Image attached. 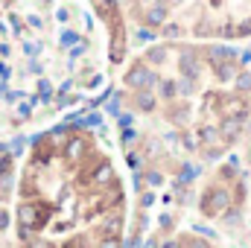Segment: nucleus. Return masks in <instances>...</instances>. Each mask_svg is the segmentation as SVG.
I'll use <instances>...</instances> for the list:
<instances>
[{
	"mask_svg": "<svg viewBox=\"0 0 251 248\" xmlns=\"http://www.w3.org/2000/svg\"><path fill=\"white\" fill-rule=\"evenodd\" d=\"M134 108L137 111H155V94H152V88H140L134 94Z\"/></svg>",
	"mask_w": 251,
	"mask_h": 248,
	"instance_id": "f8f14e48",
	"label": "nucleus"
},
{
	"mask_svg": "<svg viewBox=\"0 0 251 248\" xmlns=\"http://www.w3.org/2000/svg\"><path fill=\"white\" fill-rule=\"evenodd\" d=\"M243 198H246V184H243V175H240L237 190H234V204H240V207H243Z\"/></svg>",
	"mask_w": 251,
	"mask_h": 248,
	"instance_id": "c85d7f7f",
	"label": "nucleus"
},
{
	"mask_svg": "<svg viewBox=\"0 0 251 248\" xmlns=\"http://www.w3.org/2000/svg\"><path fill=\"white\" fill-rule=\"evenodd\" d=\"M178 67H181V76H187V79H199V73H201V64H199V59H196L193 50H184V53H181Z\"/></svg>",
	"mask_w": 251,
	"mask_h": 248,
	"instance_id": "1a4fd4ad",
	"label": "nucleus"
},
{
	"mask_svg": "<svg viewBox=\"0 0 251 248\" xmlns=\"http://www.w3.org/2000/svg\"><path fill=\"white\" fill-rule=\"evenodd\" d=\"M184 146H190V149H193V146H196V137H190V134H184Z\"/></svg>",
	"mask_w": 251,
	"mask_h": 248,
	"instance_id": "8fccbe9b",
	"label": "nucleus"
},
{
	"mask_svg": "<svg viewBox=\"0 0 251 248\" xmlns=\"http://www.w3.org/2000/svg\"><path fill=\"white\" fill-rule=\"evenodd\" d=\"M126 248H143V243H140V237H131V240H128V246Z\"/></svg>",
	"mask_w": 251,
	"mask_h": 248,
	"instance_id": "a19ab883",
	"label": "nucleus"
},
{
	"mask_svg": "<svg viewBox=\"0 0 251 248\" xmlns=\"http://www.w3.org/2000/svg\"><path fill=\"white\" fill-rule=\"evenodd\" d=\"M170 225H173V219H170V216L164 213V216H161V228H170Z\"/></svg>",
	"mask_w": 251,
	"mask_h": 248,
	"instance_id": "de8ad7c7",
	"label": "nucleus"
},
{
	"mask_svg": "<svg viewBox=\"0 0 251 248\" xmlns=\"http://www.w3.org/2000/svg\"><path fill=\"white\" fill-rule=\"evenodd\" d=\"M26 21H29V26H35V29H41V26H44V21H41L38 15H29Z\"/></svg>",
	"mask_w": 251,
	"mask_h": 248,
	"instance_id": "e433bc0d",
	"label": "nucleus"
},
{
	"mask_svg": "<svg viewBox=\"0 0 251 248\" xmlns=\"http://www.w3.org/2000/svg\"><path fill=\"white\" fill-rule=\"evenodd\" d=\"M164 35H167V38H176V35H181V26H176V24H167V26H164Z\"/></svg>",
	"mask_w": 251,
	"mask_h": 248,
	"instance_id": "473e14b6",
	"label": "nucleus"
},
{
	"mask_svg": "<svg viewBox=\"0 0 251 248\" xmlns=\"http://www.w3.org/2000/svg\"><path fill=\"white\" fill-rule=\"evenodd\" d=\"M18 222H21V228L38 231V228H44V222H47V210H41L38 204L26 201V204L18 207Z\"/></svg>",
	"mask_w": 251,
	"mask_h": 248,
	"instance_id": "f03ea898",
	"label": "nucleus"
},
{
	"mask_svg": "<svg viewBox=\"0 0 251 248\" xmlns=\"http://www.w3.org/2000/svg\"><path fill=\"white\" fill-rule=\"evenodd\" d=\"M0 76H9V67H6L3 62H0Z\"/></svg>",
	"mask_w": 251,
	"mask_h": 248,
	"instance_id": "3c124183",
	"label": "nucleus"
},
{
	"mask_svg": "<svg viewBox=\"0 0 251 248\" xmlns=\"http://www.w3.org/2000/svg\"><path fill=\"white\" fill-rule=\"evenodd\" d=\"M56 18H59V21H62V24H64V21L70 18V12H67V9H59V12H56Z\"/></svg>",
	"mask_w": 251,
	"mask_h": 248,
	"instance_id": "37998d69",
	"label": "nucleus"
},
{
	"mask_svg": "<svg viewBox=\"0 0 251 248\" xmlns=\"http://www.w3.org/2000/svg\"><path fill=\"white\" fill-rule=\"evenodd\" d=\"M143 178L149 181V187H161V184H164V175H161L158 170H149V173H146Z\"/></svg>",
	"mask_w": 251,
	"mask_h": 248,
	"instance_id": "bb28decb",
	"label": "nucleus"
},
{
	"mask_svg": "<svg viewBox=\"0 0 251 248\" xmlns=\"http://www.w3.org/2000/svg\"><path fill=\"white\" fill-rule=\"evenodd\" d=\"M190 248H210L207 240H190Z\"/></svg>",
	"mask_w": 251,
	"mask_h": 248,
	"instance_id": "4c0bfd02",
	"label": "nucleus"
},
{
	"mask_svg": "<svg viewBox=\"0 0 251 248\" xmlns=\"http://www.w3.org/2000/svg\"><path fill=\"white\" fill-rule=\"evenodd\" d=\"M237 35H240V38H246V35H251V18H246L243 24H237Z\"/></svg>",
	"mask_w": 251,
	"mask_h": 248,
	"instance_id": "7c9ffc66",
	"label": "nucleus"
},
{
	"mask_svg": "<svg viewBox=\"0 0 251 248\" xmlns=\"http://www.w3.org/2000/svg\"><path fill=\"white\" fill-rule=\"evenodd\" d=\"M62 155L70 161V164L82 161V158L88 155V140H85V137H79V134H70V140L62 146Z\"/></svg>",
	"mask_w": 251,
	"mask_h": 248,
	"instance_id": "39448f33",
	"label": "nucleus"
},
{
	"mask_svg": "<svg viewBox=\"0 0 251 248\" xmlns=\"http://www.w3.org/2000/svg\"><path fill=\"white\" fill-rule=\"evenodd\" d=\"M167 59H170V50H167V47H149V50H146V62L167 64Z\"/></svg>",
	"mask_w": 251,
	"mask_h": 248,
	"instance_id": "4468645a",
	"label": "nucleus"
},
{
	"mask_svg": "<svg viewBox=\"0 0 251 248\" xmlns=\"http://www.w3.org/2000/svg\"><path fill=\"white\" fill-rule=\"evenodd\" d=\"M18 114H21L24 120H29V114H32V111H29V105H21V108H18Z\"/></svg>",
	"mask_w": 251,
	"mask_h": 248,
	"instance_id": "ea45409f",
	"label": "nucleus"
},
{
	"mask_svg": "<svg viewBox=\"0 0 251 248\" xmlns=\"http://www.w3.org/2000/svg\"><path fill=\"white\" fill-rule=\"evenodd\" d=\"M134 38H137V44H149V41H155V32H152V26H140L134 32Z\"/></svg>",
	"mask_w": 251,
	"mask_h": 248,
	"instance_id": "aec40b11",
	"label": "nucleus"
},
{
	"mask_svg": "<svg viewBox=\"0 0 251 248\" xmlns=\"http://www.w3.org/2000/svg\"><path fill=\"white\" fill-rule=\"evenodd\" d=\"M3 91H6V85H0V97H3Z\"/></svg>",
	"mask_w": 251,
	"mask_h": 248,
	"instance_id": "603ef678",
	"label": "nucleus"
},
{
	"mask_svg": "<svg viewBox=\"0 0 251 248\" xmlns=\"http://www.w3.org/2000/svg\"><path fill=\"white\" fill-rule=\"evenodd\" d=\"M108 114H120V97H114V99L108 102Z\"/></svg>",
	"mask_w": 251,
	"mask_h": 248,
	"instance_id": "c9c22d12",
	"label": "nucleus"
},
{
	"mask_svg": "<svg viewBox=\"0 0 251 248\" xmlns=\"http://www.w3.org/2000/svg\"><path fill=\"white\" fill-rule=\"evenodd\" d=\"M193 178H196V167L193 164H184L181 167V184H193Z\"/></svg>",
	"mask_w": 251,
	"mask_h": 248,
	"instance_id": "b1692460",
	"label": "nucleus"
},
{
	"mask_svg": "<svg viewBox=\"0 0 251 248\" xmlns=\"http://www.w3.org/2000/svg\"><path fill=\"white\" fill-rule=\"evenodd\" d=\"M9 170H12V161H9V155H0V178H3V175H9Z\"/></svg>",
	"mask_w": 251,
	"mask_h": 248,
	"instance_id": "2f4dec72",
	"label": "nucleus"
},
{
	"mask_svg": "<svg viewBox=\"0 0 251 248\" xmlns=\"http://www.w3.org/2000/svg\"><path fill=\"white\" fill-rule=\"evenodd\" d=\"M38 94H41V99H50V94H53V85H50L47 79H41V82H38Z\"/></svg>",
	"mask_w": 251,
	"mask_h": 248,
	"instance_id": "c756f323",
	"label": "nucleus"
},
{
	"mask_svg": "<svg viewBox=\"0 0 251 248\" xmlns=\"http://www.w3.org/2000/svg\"><path fill=\"white\" fill-rule=\"evenodd\" d=\"M94 9H97L100 15H105V18H114V12H117V0H94Z\"/></svg>",
	"mask_w": 251,
	"mask_h": 248,
	"instance_id": "2eb2a0df",
	"label": "nucleus"
},
{
	"mask_svg": "<svg viewBox=\"0 0 251 248\" xmlns=\"http://www.w3.org/2000/svg\"><path fill=\"white\" fill-rule=\"evenodd\" d=\"M82 125H100V117H97V114H91V117H88Z\"/></svg>",
	"mask_w": 251,
	"mask_h": 248,
	"instance_id": "c03bdc74",
	"label": "nucleus"
},
{
	"mask_svg": "<svg viewBox=\"0 0 251 248\" xmlns=\"http://www.w3.org/2000/svg\"><path fill=\"white\" fill-rule=\"evenodd\" d=\"M143 248H161V246H158V240H155V237H149V240L143 243Z\"/></svg>",
	"mask_w": 251,
	"mask_h": 248,
	"instance_id": "a18cd8bd",
	"label": "nucleus"
},
{
	"mask_svg": "<svg viewBox=\"0 0 251 248\" xmlns=\"http://www.w3.org/2000/svg\"><path fill=\"white\" fill-rule=\"evenodd\" d=\"M70 131H73V128H67V125H59V128H53V131H50V143H56V146H64V143L70 140Z\"/></svg>",
	"mask_w": 251,
	"mask_h": 248,
	"instance_id": "dca6fc26",
	"label": "nucleus"
},
{
	"mask_svg": "<svg viewBox=\"0 0 251 248\" xmlns=\"http://www.w3.org/2000/svg\"><path fill=\"white\" fill-rule=\"evenodd\" d=\"M120 225H123V219H120V213H114V216H108V219H105V234H120Z\"/></svg>",
	"mask_w": 251,
	"mask_h": 248,
	"instance_id": "4be33fe9",
	"label": "nucleus"
},
{
	"mask_svg": "<svg viewBox=\"0 0 251 248\" xmlns=\"http://www.w3.org/2000/svg\"><path fill=\"white\" fill-rule=\"evenodd\" d=\"M143 155H146V158H158V155H161V143H158V140H149L146 149H143Z\"/></svg>",
	"mask_w": 251,
	"mask_h": 248,
	"instance_id": "cd10ccee",
	"label": "nucleus"
},
{
	"mask_svg": "<svg viewBox=\"0 0 251 248\" xmlns=\"http://www.w3.org/2000/svg\"><path fill=\"white\" fill-rule=\"evenodd\" d=\"M176 94H178V82H170V79H164V82H161V97L173 99Z\"/></svg>",
	"mask_w": 251,
	"mask_h": 248,
	"instance_id": "412c9836",
	"label": "nucleus"
},
{
	"mask_svg": "<svg viewBox=\"0 0 251 248\" xmlns=\"http://www.w3.org/2000/svg\"><path fill=\"white\" fill-rule=\"evenodd\" d=\"M231 204H234V196H231L225 187H210V190H204L199 207H201V213H204L207 219H216V216H222Z\"/></svg>",
	"mask_w": 251,
	"mask_h": 248,
	"instance_id": "f257e3e1",
	"label": "nucleus"
},
{
	"mask_svg": "<svg viewBox=\"0 0 251 248\" xmlns=\"http://www.w3.org/2000/svg\"><path fill=\"white\" fill-rule=\"evenodd\" d=\"M167 15H170V6L167 3H152L149 12H146V24L149 26H164L167 24Z\"/></svg>",
	"mask_w": 251,
	"mask_h": 248,
	"instance_id": "9d476101",
	"label": "nucleus"
},
{
	"mask_svg": "<svg viewBox=\"0 0 251 248\" xmlns=\"http://www.w3.org/2000/svg\"><path fill=\"white\" fill-rule=\"evenodd\" d=\"M161 248H181V243H176V240H167V243H161Z\"/></svg>",
	"mask_w": 251,
	"mask_h": 248,
	"instance_id": "49530a36",
	"label": "nucleus"
},
{
	"mask_svg": "<svg viewBox=\"0 0 251 248\" xmlns=\"http://www.w3.org/2000/svg\"><path fill=\"white\" fill-rule=\"evenodd\" d=\"M79 41H82V35L73 32V29H62V35H59V44H62V47H76Z\"/></svg>",
	"mask_w": 251,
	"mask_h": 248,
	"instance_id": "6ab92c4d",
	"label": "nucleus"
},
{
	"mask_svg": "<svg viewBox=\"0 0 251 248\" xmlns=\"http://www.w3.org/2000/svg\"><path fill=\"white\" fill-rule=\"evenodd\" d=\"M152 204H155V193H143V196H140V207L146 210V207H152Z\"/></svg>",
	"mask_w": 251,
	"mask_h": 248,
	"instance_id": "72a5a7b5",
	"label": "nucleus"
},
{
	"mask_svg": "<svg viewBox=\"0 0 251 248\" xmlns=\"http://www.w3.org/2000/svg\"><path fill=\"white\" fill-rule=\"evenodd\" d=\"M199 140H201V143H216V140H219V128L201 125V128H199Z\"/></svg>",
	"mask_w": 251,
	"mask_h": 248,
	"instance_id": "a211bd4d",
	"label": "nucleus"
},
{
	"mask_svg": "<svg viewBox=\"0 0 251 248\" xmlns=\"http://www.w3.org/2000/svg\"><path fill=\"white\" fill-rule=\"evenodd\" d=\"M170 120H173V123H187V120H190L187 105H184V108H178V111H170Z\"/></svg>",
	"mask_w": 251,
	"mask_h": 248,
	"instance_id": "a878e982",
	"label": "nucleus"
},
{
	"mask_svg": "<svg viewBox=\"0 0 251 248\" xmlns=\"http://www.w3.org/2000/svg\"><path fill=\"white\" fill-rule=\"evenodd\" d=\"M219 105H222V114H225V117H243V120H246V114H249V102L243 99L240 91H237L234 97H222Z\"/></svg>",
	"mask_w": 251,
	"mask_h": 248,
	"instance_id": "20e7f679",
	"label": "nucleus"
},
{
	"mask_svg": "<svg viewBox=\"0 0 251 248\" xmlns=\"http://www.w3.org/2000/svg\"><path fill=\"white\" fill-rule=\"evenodd\" d=\"M114 35H111V62H123V53H126V41H123V24H120V18H117V12H114Z\"/></svg>",
	"mask_w": 251,
	"mask_h": 248,
	"instance_id": "0eeeda50",
	"label": "nucleus"
},
{
	"mask_svg": "<svg viewBox=\"0 0 251 248\" xmlns=\"http://www.w3.org/2000/svg\"><path fill=\"white\" fill-rule=\"evenodd\" d=\"M100 248H123V246H120V237H117V234H105L102 243H100Z\"/></svg>",
	"mask_w": 251,
	"mask_h": 248,
	"instance_id": "393cba45",
	"label": "nucleus"
},
{
	"mask_svg": "<svg viewBox=\"0 0 251 248\" xmlns=\"http://www.w3.org/2000/svg\"><path fill=\"white\" fill-rule=\"evenodd\" d=\"M24 146H26V140H24V137H15V140H12V146H9V149H12V152H15V155H18V152H24Z\"/></svg>",
	"mask_w": 251,
	"mask_h": 248,
	"instance_id": "f704fd0d",
	"label": "nucleus"
},
{
	"mask_svg": "<svg viewBox=\"0 0 251 248\" xmlns=\"http://www.w3.org/2000/svg\"><path fill=\"white\" fill-rule=\"evenodd\" d=\"M251 62V50H246V53H240V62L237 64H249Z\"/></svg>",
	"mask_w": 251,
	"mask_h": 248,
	"instance_id": "79ce46f5",
	"label": "nucleus"
},
{
	"mask_svg": "<svg viewBox=\"0 0 251 248\" xmlns=\"http://www.w3.org/2000/svg\"><path fill=\"white\" fill-rule=\"evenodd\" d=\"M204 56H207V62L213 64V67H216L219 62H225V59H240L237 50H234V47H225V44H210Z\"/></svg>",
	"mask_w": 251,
	"mask_h": 248,
	"instance_id": "6e6552de",
	"label": "nucleus"
},
{
	"mask_svg": "<svg viewBox=\"0 0 251 248\" xmlns=\"http://www.w3.org/2000/svg\"><path fill=\"white\" fill-rule=\"evenodd\" d=\"M234 88H237L240 94H249V91H251V73H249V70H243V73H237V76H234Z\"/></svg>",
	"mask_w": 251,
	"mask_h": 248,
	"instance_id": "f3484780",
	"label": "nucleus"
},
{
	"mask_svg": "<svg viewBox=\"0 0 251 248\" xmlns=\"http://www.w3.org/2000/svg\"><path fill=\"white\" fill-rule=\"evenodd\" d=\"M193 82H196V79H187V76L178 82V94H181V97H190V94L196 91V85H193Z\"/></svg>",
	"mask_w": 251,
	"mask_h": 248,
	"instance_id": "5701e85b",
	"label": "nucleus"
},
{
	"mask_svg": "<svg viewBox=\"0 0 251 248\" xmlns=\"http://www.w3.org/2000/svg\"><path fill=\"white\" fill-rule=\"evenodd\" d=\"M134 190H143V175H134Z\"/></svg>",
	"mask_w": 251,
	"mask_h": 248,
	"instance_id": "09e8293b",
	"label": "nucleus"
},
{
	"mask_svg": "<svg viewBox=\"0 0 251 248\" xmlns=\"http://www.w3.org/2000/svg\"><path fill=\"white\" fill-rule=\"evenodd\" d=\"M126 85L134 88V91H140V88H155V85H158V76H155L143 62H137L128 73H126Z\"/></svg>",
	"mask_w": 251,
	"mask_h": 248,
	"instance_id": "7ed1b4c3",
	"label": "nucleus"
},
{
	"mask_svg": "<svg viewBox=\"0 0 251 248\" xmlns=\"http://www.w3.org/2000/svg\"><path fill=\"white\" fill-rule=\"evenodd\" d=\"M213 70H216V76H219L222 82H231V79L237 76V62H234V59H225V62L216 64Z\"/></svg>",
	"mask_w": 251,
	"mask_h": 248,
	"instance_id": "ddd939ff",
	"label": "nucleus"
},
{
	"mask_svg": "<svg viewBox=\"0 0 251 248\" xmlns=\"http://www.w3.org/2000/svg\"><path fill=\"white\" fill-rule=\"evenodd\" d=\"M114 167H111V161H100L97 167H94V173H91V184L94 187H108L114 184Z\"/></svg>",
	"mask_w": 251,
	"mask_h": 248,
	"instance_id": "423d86ee",
	"label": "nucleus"
},
{
	"mask_svg": "<svg viewBox=\"0 0 251 248\" xmlns=\"http://www.w3.org/2000/svg\"><path fill=\"white\" fill-rule=\"evenodd\" d=\"M243 131V117H225L222 125H219V134L225 140H237V134Z\"/></svg>",
	"mask_w": 251,
	"mask_h": 248,
	"instance_id": "9b49d317",
	"label": "nucleus"
},
{
	"mask_svg": "<svg viewBox=\"0 0 251 248\" xmlns=\"http://www.w3.org/2000/svg\"><path fill=\"white\" fill-rule=\"evenodd\" d=\"M3 228H9V213H6V210H0V231H3Z\"/></svg>",
	"mask_w": 251,
	"mask_h": 248,
	"instance_id": "58836bf2",
	"label": "nucleus"
}]
</instances>
